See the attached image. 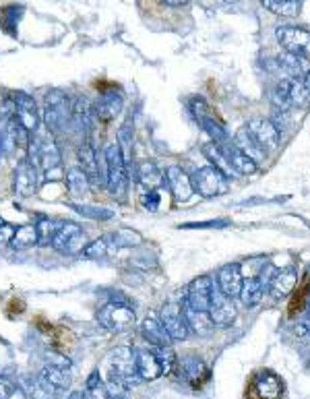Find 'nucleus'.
Segmentation results:
<instances>
[{"label":"nucleus","mask_w":310,"mask_h":399,"mask_svg":"<svg viewBox=\"0 0 310 399\" xmlns=\"http://www.w3.org/2000/svg\"><path fill=\"white\" fill-rule=\"evenodd\" d=\"M25 157L35 166L37 172H46V176L50 172H54L52 176L61 174V149L56 145V137L48 128L46 130H35V135L30 137V145H27V155Z\"/></svg>","instance_id":"f257e3e1"},{"label":"nucleus","mask_w":310,"mask_h":399,"mask_svg":"<svg viewBox=\"0 0 310 399\" xmlns=\"http://www.w3.org/2000/svg\"><path fill=\"white\" fill-rule=\"evenodd\" d=\"M108 240H110V248H132V246L143 243L141 234L135 232V230H118V232H112V234H108Z\"/></svg>","instance_id":"58836bf2"},{"label":"nucleus","mask_w":310,"mask_h":399,"mask_svg":"<svg viewBox=\"0 0 310 399\" xmlns=\"http://www.w3.org/2000/svg\"><path fill=\"white\" fill-rule=\"evenodd\" d=\"M79 168L87 174L89 178V185L92 186H104L101 185V176H99V168H97V147L89 143V141H83L81 147H79Z\"/></svg>","instance_id":"4be33fe9"},{"label":"nucleus","mask_w":310,"mask_h":399,"mask_svg":"<svg viewBox=\"0 0 310 399\" xmlns=\"http://www.w3.org/2000/svg\"><path fill=\"white\" fill-rule=\"evenodd\" d=\"M211 323L217 327H228L234 323L236 319V307L232 302V298H228L217 283H213V292H211V302H209V310H207Z\"/></svg>","instance_id":"9d476101"},{"label":"nucleus","mask_w":310,"mask_h":399,"mask_svg":"<svg viewBox=\"0 0 310 399\" xmlns=\"http://www.w3.org/2000/svg\"><path fill=\"white\" fill-rule=\"evenodd\" d=\"M106 157V168H108V180L106 186L110 188V192L118 199H123L126 192V161H124L123 152L118 147V143H110L104 149Z\"/></svg>","instance_id":"20e7f679"},{"label":"nucleus","mask_w":310,"mask_h":399,"mask_svg":"<svg viewBox=\"0 0 310 399\" xmlns=\"http://www.w3.org/2000/svg\"><path fill=\"white\" fill-rule=\"evenodd\" d=\"M248 133L254 137V141L265 149V152H269V149H275L279 145V137H281V130H279V126L273 121H269V118H252L250 123H248Z\"/></svg>","instance_id":"2eb2a0df"},{"label":"nucleus","mask_w":310,"mask_h":399,"mask_svg":"<svg viewBox=\"0 0 310 399\" xmlns=\"http://www.w3.org/2000/svg\"><path fill=\"white\" fill-rule=\"evenodd\" d=\"M263 294H265V286H263V281L259 279V277H248L242 281V290H240V300H242V305L248 308L256 307V305H261V300H263Z\"/></svg>","instance_id":"2f4dec72"},{"label":"nucleus","mask_w":310,"mask_h":399,"mask_svg":"<svg viewBox=\"0 0 310 399\" xmlns=\"http://www.w3.org/2000/svg\"><path fill=\"white\" fill-rule=\"evenodd\" d=\"M106 385V391H108V398L110 399H124L128 398V387L124 385L123 381H118L116 376H108V381L104 383Z\"/></svg>","instance_id":"a18cd8bd"},{"label":"nucleus","mask_w":310,"mask_h":399,"mask_svg":"<svg viewBox=\"0 0 310 399\" xmlns=\"http://www.w3.org/2000/svg\"><path fill=\"white\" fill-rule=\"evenodd\" d=\"M182 312H185L188 331H192V333H197V336H201V338H209V336L213 333L216 325L211 323V319H209V314H207V312L192 310V308L186 307V305H185V308H182Z\"/></svg>","instance_id":"bb28decb"},{"label":"nucleus","mask_w":310,"mask_h":399,"mask_svg":"<svg viewBox=\"0 0 310 399\" xmlns=\"http://www.w3.org/2000/svg\"><path fill=\"white\" fill-rule=\"evenodd\" d=\"M159 323L163 325V329L168 331V336L174 339V341H180V339L188 338V325H186L185 312L182 307L176 305V302H166L161 310H159Z\"/></svg>","instance_id":"1a4fd4ad"},{"label":"nucleus","mask_w":310,"mask_h":399,"mask_svg":"<svg viewBox=\"0 0 310 399\" xmlns=\"http://www.w3.org/2000/svg\"><path fill=\"white\" fill-rule=\"evenodd\" d=\"M13 190L19 197H33L37 192V170L27 157H23L13 172Z\"/></svg>","instance_id":"4468645a"},{"label":"nucleus","mask_w":310,"mask_h":399,"mask_svg":"<svg viewBox=\"0 0 310 399\" xmlns=\"http://www.w3.org/2000/svg\"><path fill=\"white\" fill-rule=\"evenodd\" d=\"M275 35H278V42L283 46L285 52L310 56V31L285 25V27H279Z\"/></svg>","instance_id":"9b49d317"},{"label":"nucleus","mask_w":310,"mask_h":399,"mask_svg":"<svg viewBox=\"0 0 310 399\" xmlns=\"http://www.w3.org/2000/svg\"><path fill=\"white\" fill-rule=\"evenodd\" d=\"M68 399H85V395H83V391H73V393L68 395Z\"/></svg>","instance_id":"3c124183"},{"label":"nucleus","mask_w":310,"mask_h":399,"mask_svg":"<svg viewBox=\"0 0 310 399\" xmlns=\"http://www.w3.org/2000/svg\"><path fill=\"white\" fill-rule=\"evenodd\" d=\"M35 245H37V230H35V226L27 223V226H19L15 230L11 248H15V250H27V248Z\"/></svg>","instance_id":"c9c22d12"},{"label":"nucleus","mask_w":310,"mask_h":399,"mask_svg":"<svg viewBox=\"0 0 310 399\" xmlns=\"http://www.w3.org/2000/svg\"><path fill=\"white\" fill-rule=\"evenodd\" d=\"M92 108L95 121L110 123L123 112L124 99L120 93H116V90H106V92H101V95L95 102V106H92Z\"/></svg>","instance_id":"dca6fc26"},{"label":"nucleus","mask_w":310,"mask_h":399,"mask_svg":"<svg viewBox=\"0 0 310 399\" xmlns=\"http://www.w3.org/2000/svg\"><path fill=\"white\" fill-rule=\"evenodd\" d=\"M89 186L92 185H89L87 174L79 166H75L66 172V190L73 199H85L89 192Z\"/></svg>","instance_id":"c756f323"},{"label":"nucleus","mask_w":310,"mask_h":399,"mask_svg":"<svg viewBox=\"0 0 310 399\" xmlns=\"http://www.w3.org/2000/svg\"><path fill=\"white\" fill-rule=\"evenodd\" d=\"M135 358H137V372L141 381H155L163 374L154 350H135Z\"/></svg>","instance_id":"a878e982"},{"label":"nucleus","mask_w":310,"mask_h":399,"mask_svg":"<svg viewBox=\"0 0 310 399\" xmlns=\"http://www.w3.org/2000/svg\"><path fill=\"white\" fill-rule=\"evenodd\" d=\"M15 226L13 223H8V221H0V250L2 248H6V246H11L13 243V236H15Z\"/></svg>","instance_id":"49530a36"},{"label":"nucleus","mask_w":310,"mask_h":399,"mask_svg":"<svg viewBox=\"0 0 310 399\" xmlns=\"http://www.w3.org/2000/svg\"><path fill=\"white\" fill-rule=\"evenodd\" d=\"M296 283H298V269L294 265H287L271 276L267 288H269V294L273 300H283L294 292Z\"/></svg>","instance_id":"f3484780"},{"label":"nucleus","mask_w":310,"mask_h":399,"mask_svg":"<svg viewBox=\"0 0 310 399\" xmlns=\"http://www.w3.org/2000/svg\"><path fill=\"white\" fill-rule=\"evenodd\" d=\"M154 352L155 356H157V360H159V367H161V372H163V374H170L172 370L176 369L178 358H176V352H174L170 345H166V348H157Z\"/></svg>","instance_id":"37998d69"},{"label":"nucleus","mask_w":310,"mask_h":399,"mask_svg":"<svg viewBox=\"0 0 310 399\" xmlns=\"http://www.w3.org/2000/svg\"><path fill=\"white\" fill-rule=\"evenodd\" d=\"M70 209L77 211L81 217H89L95 221H108L114 217V211L108 207H99V205H87V203H70Z\"/></svg>","instance_id":"4c0bfd02"},{"label":"nucleus","mask_w":310,"mask_h":399,"mask_svg":"<svg viewBox=\"0 0 310 399\" xmlns=\"http://www.w3.org/2000/svg\"><path fill=\"white\" fill-rule=\"evenodd\" d=\"M118 147H120V152H123V157L124 161H126V166L130 164V152H132V123L130 121H126V123L120 126V130H118Z\"/></svg>","instance_id":"a19ab883"},{"label":"nucleus","mask_w":310,"mask_h":399,"mask_svg":"<svg viewBox=\"0 0 310 399\" xmlns=\"http://www.w3.org/2000/svg\"><path fill=\"white\" fill-rule=\"evenodd\" d=\"M159 2H163L166 6H185L190 0H159Z\"/></svg>","instance_id":"8fccbe9b"},{"label":"nucleus","mask_w":310,"mask_h":399,"mask_svg":"<svg viewBox=\"0 0 310 399\" xmlns=\"http://www.w3.org/2000/svg\"><path fill=\"white\" fill-rule=\"evenodd\" d=\"M234 145H236L242 154L248 155L256 166L265 159V149L254 141V137L248 133V128H242V130L236 133V137H234Z\"/></svg>","instance_id":"c85d7f7f"},{"label":"nucleus","mask_w":310,"mask_h":399,"mask_svg":"<svg viewBox=\"0 0 310 399\" xmlns=\"http://www.w3.org/2000/svg\"><path fill=\"white\" fill-rule=\"evenodd\" d=\"M0 399H27L23 389L6 376H0Z\"/></svg>","instance_id":"c03bdc74"},{"label":"nucleus","mask_w":310,"mask_h":399,"mask_svg":"<svg viewBox=\"0 0 310 399\" xmlns=\"http://www.w3.org/2000/svg\"><path fill=\"white\" fill-rule=\"evenodd\" d=\"M230 221H225V219H213V221H205V223H185V226H180V228H225Z\"/></svg>","instance_id":"09e8293b"},{"label":"nucleus","mask_w":310,"mask_h":399,"mask_svg":"<svg viewBox=\"0 0 310 399\" xmlns=\"http://www.w3.org/2000/svg\"><path fill=\"white\" fill-rule=\"evenodd\" d=\"M87 246V236L83 228L75 221H64L56 236L52 238V248L62 254H81Z\"/></svg>","instance_id":"0eeeda50"},{"label":"nucleus","mask_w":310,"mask_h":399,"mask_svg":"<svg viewBox=\"0 0 310 399\" xmlns=\"http://www.w3.org/2000/svg\"><path fill=\"white\" fill-rule=\"evenodd\" d=\"M141 201H143V207H145V209L157 211V209H159V203H161V195H159V190H147V192L141 197Z\"/></svg>","instance_id":"de8ad7c7"},{"label":"nucleus","mask_w":310,"mask_h":399,"mask_svg":"<svg viewBox=\"0 0 310 399\" xmlns=\"http://www.w3.org/2000/svg\"><path fill=\"white\" fill-rule=\"evenodd\" d=\"M192 188L194 192H199L201 197H219L223 192H228V178L216 170L213 166H203L192 174Z\"/></svg>","instance_id":"6e6552de"},{"label":"nucleus","mask_w":310,"mask_h":399,"mask_svg":"<svg viewBox=\"0 0 310 399\" xmlns=\"http://www.w3.org/2000/svg\"><path fill=\"white\" fill-rule=\"evenodd\" d=\"M62 223H64V221L54 219V217H39L37 223H35V230H37V245L39 246L52 245V238L56 236V232L61 230Z\"/></svg>","instance_id":"72a5a7b5"},{"label":"nucleus","mask_w":310,"mask_h":399,"mask_svg":"<svg viewBox=\"0 0 310 399\" xmlns=\"http://www.w3.org/2000/svg\"><path fill=\"white\" fill-rule=\"evenodd\" d=\"M310 102V92L306 90L304 81H298V79H281L273 92V104H275V110L281 112H287L292 108H304L309 106Z\"/></svg>","instance_id":"7ed1b4c3"},{"label":"nucleus","mask_w":310,"mask_h":399,"mask_svg":"<svg viewBox=\"0 0 310 399\" xmlns=\"http://www.w3.org/2000/svg\"><path fill=\"white\" fill-rule=\"evenodd\" d=\"M110 250H112V248H110L108 236H101V238H97V240H93V243L85 246L81 254H83L85 259H104V257H108Z\"/></svg>","instance_id":"79ce46f5"},{"label":"nucleus","mask_w":310,"mask_h":399,"mask_svg":"<svg viewBox=\"0 0 310 399\" xmlns=\"http://www.w3.org/2000/svg\"><path fill=\"white\" fill-rule=\"evenodd\" d=\"M124 399H128V398H124Z\"/></svg>","instance_id":"864d4df0"},{"label":"nucleus","mask_w":310,"mask_h":399,"mask_svg":"<svg viewBox=\"0 0 310 399\" xmlns=\"http://www.w3.org/2000/svg\"><path fill=\"white\" fill-rule=\"evenodd\" d=\"M135 178L145 190H159L161 186L166 185L163 170H159L154 161H141L135 168Z\"/></svg>","instance_id":"5701e85b"},{"label":"nucleus","mask_w":310,"mask_h":399,"mask_svg":"<svg viewBox=\"0 0 310 399\" xmlns=\"http://www.w3.org/2000/svg\"><path fill=\"white\" fill-rule=\"evenodd\" d=\"M141 333L155 348H166V345H172V341H174L163 329V325L159 323V319H154V317H149L141 323Z\"/></svg>","instance_id":"cd10ccee"},{"label":"nucleus","mask_w":310,"mask_h":399,"mask_svg":"<svg viewBox=\"0 0 310 399\" xmlns=\"http://www.w3.org/2000/svg\"><path fill=\"white\" fill-rule=\"evenodd\" d=\"M27 399H54L58 393L52 389V385L42 374H25L19 385Z\"/></svg>","instance_id":"b1692460"},{"label":"nucleus","mask_w":310,"mask_h":399,"mask_svg":"<svg viewBox=\"0 0 310 399\" xmlns=\"http://www.w3.org/2000/svg\"><path fill=\"white\" fill-rule=\"evenodd\" d=\"M97 321L104 329L108 331H124L132 327L135 323V310L128 302L123 300H112L97 312Z\"/></svg>","instance_id":"39448f33"},{"label":"nucleus","mask_w":310,"mask_h":399,"mask_svg":"<svg viewBox=\"0 0 310 399\" xmlns=\"http://www.w3.org/2000/svg\"><path fill=\"white\" fill-rule=\"evenodd\" d=\"M223 2H228V4H234V2H238V0H223Z\"/></svg>","instance_id":"603ef678"},{"label":"nucleus","mask_w":310,"mask_h":399,"mask_svg":"<svg viewBox=\"0 0 310 399\" xmlns=\"http://www.w3.org/2000/svg\"><path fill=\"white\" fill-rule=\"evenodd\" d=\"M203 154H205V157L211 161L209 166H213L216 170H219L228 180L232 178V176H236V172L232 170V166L228 164V159L223 157V154H221V149L217 147L216 143H207L205 147H203Z\"/></svg>","instance_id":"f704fd0d"},{"label":"nucleus","mask_w":310,"mask_h":399,"mask_svg":"<svg viewBox=\"0 0 310 399\" xmlns=\"http://www.w3.org/2000/svg\"><path fill=\"white\" fill-rule=\"evenodd\" d=\"M176 367L180 369V374H182V379H185L186 383H190V387H201L207 379H209V369L205 367V362L203 360H199V358H185L180 364L176 362Z\"/></svg>","instance_id":"393cba45"},{"label":"nucleus","mask_w":310,"mask_h":399,"mask_svg":"<svg viewBox=\"0 0 310 399\" xmlns=\"http://www.w3.org/2000/svg\"><path fill=\"white\" fill-rule=\"evenodd\" d=\"M267 11L281 17H296L300 13V0H259Z\"/></svg>","instance_id":"e433bc0d"},{"label":"nucleus","mask_w":310,"mask_h":399,"mask_svg":"<svg viewBox=\"0 0 310 399\" xmlns=\"http://www.w3.org/2000/svg\"><path fill=\"white\" fill-rule=\"evenodd\" d=\"M46 102V110H44V123L46 128L58 137L64 133V128L70 124L73 118V104L68 102V95L62 90H50L44 97Z\"/></svg>","instance_id":"f03ea898"},{"label":"nucleus","mask_w":310,"mask_h":399,"mask_svg":"<svg viewBox=\"0 0 310 399\" xmlns=\"http://www.w3.org/2000/svg\"><path fill=\"white\" fill-rule=\"evenodd\" d=\"M163 176H166V185L170 188L172 197H174L178 203H185V201H188V199L192 197V192H194L192 180H190V176L186 174L182 168L170 166V168H166Z\"/></svg>","instance_id":"a211bd4d"},{"label":"nucleus","mask_w":310,"mask_h":399,"mask_svg":"<svg viewBox=\"0 0 310 399\" xmlns=\"http://www.w3.org/2000/svg\"><path fill=\"white\" fill-rule=\"evenodd\" d=\"M110 374L116 376L118 381H123L124 385L130 389L132 385H139V372H137V358L135 352L130 348H116L110 354Z\"/></svg>","instance_id":"423d86ee"},{"label":"nucleus","mask_w":310,"mask_h":399,"mask_svg":"<svg viewBox=\"0 0 310 399\" xmlns=\"http://www.w3.org/2000/svg\"><path fill=\"white\" fill-rule=\"evenodd\" d=\"M217 147L221 149V154L223 157L228 159V164L232 166V170L236 172V174H242V176H250V174H254L259 168H256V164L244 155L236 145H234V141L228 137L225 141H221V143H216Z\"/></svg>","instance_id":"6ab92c4d"},{"label":"nucleus","mask_w":310,"mask_h":399,"mask_svg":"<svg viewBox=\"0 0 310 399\" xmlns=\"http://www.w3.org/2000/svg\"><path fill=\"white\" fill-rule=\"evenodd\" d=\"M279 66L285 70V75L290 79H298V81H306L310 77V59L302 54H292V52H283L278 59Z\"/></svg>","instance_id":"412c9836"},{"label":"nucleus","mask_w":310,"mask_h":399,"mask_svg":"<svg viewBox=\"0 0 310 399\" xmlns=\"http://www.w3.org/2000/svg\"><path fill=\"white\" fill-rule=\"evenodd\" d=\"M50 385H52V389L61 395L64 393L68 387H70V372L66 367H58V364H46L42 372H39Z\"/></svg>","instance_id":"7c9ffc66"},{"label":"nucleus","mask_w":310,"mask_h":399,"mask_svg":"<svg viewBox=\"0 0 310 399\" xmlns=\"http://www.w3.org/2000/svg\"><path fill=\"white\" fill-rule=\"evenodd\" d=\"M256 391L263 399H278L283 391V383L278 374L273 372H263L259 379H256Z\"/></svg>","instance_id":"473e14b6"},{"label":"nucleus","mask_w":310,"mask_h":399,"mask_svg":"<svg viewBox=\"0 0 310 399\" xmlns=\"http://www.w3.org/2000/svg\"><path fill=\"white\" fill-rule=\"evenodd\" d=\"M242 269L238 263H232V265H225L219 269L217 274V288L228 296V298H236L242 290Z\"/></svg>","instance_id":"aec40b11"},{"label":"nucleus","mask_w":310,"mask_h":399,"mask_svg":"<svg viewBox=\"0 0 310 399\" xmlns=\"http://www.w3.org/2000/svg\"><path fill=\"white\" fill-rule=\"evenodd\" d=\"M83 395H85V399H110L108 398V391H106V385L101 381L99 370H93L92 374L87 376Z\"/></svg>","instance_id":"ea45409f"},{"label":"nucleus","mask_w":310,"mask_h":399,"mask_svg":"<svg viewBox=\"0 0 310 399\" xmlns=\"http://www.w3.org/2000/svg\"><path fill=\"white\" fill-rule=\"evenodd\" d=\"M211 292H213V279L209 276H201L190 281L188 292H186V307L192 310L207 312L209 302H211Z\"/></svg>","instance_id":"f8f14e48"},{"label":"nucleus","mask_w":310,"mask_h":399,"mask_svg":"<svg viewBox=\"0 0 310 399\" xmlns=\"http://www.w3.org/2000/svg\"><path fill=\"white\" fill-rule=\"evenodd\" d=\"M13 106H15V118L21 123V126L27 133H35L39 128V114H37L35 99L30 93L17 92L13 95Z\"/></svg>","instance_id":"ddd939ff"}]
</instances>
